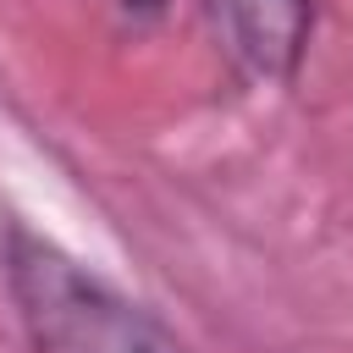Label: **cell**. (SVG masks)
Instances as JSON below:
<instances>
[{
	"label": "cell",
	"mask_w": 353,
	"mask_h": 353,
	"mask_svg": "<svg viewBox=\"0 0 353 353\" xmlns=\"http://www.w3.org/2000/svg\"><path fill=\"white\" fill-rule=\"evenodd\" d=\"M0 276L33 353H188L143 303L28 232H6Z\"/></svg>",
	"instance_id": "cell-1"
},
{
	"label": "cell",
	"mask_w": 353,
	"mask_h": 353,
	"mask_svg": "<svg viewBox=\"0 0 353 353\" xmlns=\"http://www.w3.org/2000/svg\"><path fill=\"white\" fill-rule=\"evenodd\" d=\"M210 33L237 77L292 83L314 33V0H204Z\"/></svg>",
	"instance_id": "cell-2"
},
{
	"label": "cell",
	"mask_w": 353,
	"mask_h": 353,
	"mask_svg": "<svg viewBox=\"0 0 353 353\" xmlns=\"http://www.w3.org/2000/svg\"><path fill=\"white\" fill-rule=\"evenodd\" d=\"M116 6H121L127 17H154V11L165 6V0H116Z\"/></svg>",
	"instance_id": "cell-3"
}]
</instances>
